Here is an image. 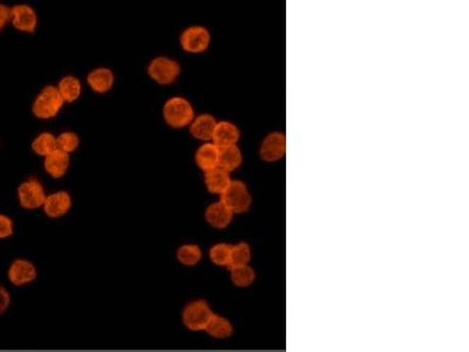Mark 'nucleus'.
Segmentation results:
<instances>
[{
	"instance_id": "nucleus-16",
	"label": "nucleus",
	"mask_w": 469,
	"mask_h": 352,
	"mask_svg": "<svg viewBox=\"0 0 469 352\" xmlns=\"http://www.w3.org/2000/svg\"><path fill=\"white\" fill-rule=\"evenodd\" d=\"M70 164V154L65 153L63 150H56L45 157L44 166L49 176H52L53 178H60L66 174Z\"/></svg>"
},
{
	"instance_id": "nucleus-22",
	"label": "nucleus",
	"mask_w": 469,
	"mask_h": 352,
	"mask_svg": "<svg viewBox=\"0 0 469 352\" xmlns=\"http://www.w3.org/2000/svg\"><path fill=\"white\" fill-rule=\"evenodd\" d=\"M32 150L39 157H47L49 154L58 150L56 146V136L52 133H40L33 141H32Z\"/></svg>"
},
{
	"instance_id": "nucleus-27",
	"label": "nucleus",
	"mask_w": 469,
	"mask_h": 352,
	"mask_svg": "<svg viewBox=\"0 0 469 352\" xmlns=\"http://www.w3.org/2000/svg\"><path fill=\"white\" fill-rule=\"evenodd\" d=\"M79 145H80V139L77 133L63 132L59 136H56L58 150H63L65 153H73L78 150Z\"/></svg>"
},
{
	"instance_id": "nucleus-25",
	"label": "nucleus",
	"mask_w": 469,
	"mask_h": 352,
	"mask_svg": "<svg viewBox=\"0 0 469 352\" xmlns=\"http://www.w3.org/2000/svg\"><path fill=\"white\" fill-rule=\"evenodd\" d=\"M230 277H231V282L235 286L238 288H248L255 282L256 272L250 265L236 267V268L230 269Z\"/></svg>"
},
{
	"instance_id": "nucleus-13",
	"label": "nucleus",
	"mask_w": 469,
	"mask_h": 352,
	"mask_svg": "<svg viewBox=\"0 0 469 352\" xmlns=\"http://www.w3.org/2000/svg\"><path fill=\"white\" fill-rule=\"evenodd\" d=\"M205 221L212 228L224 229L231 224L233 214L222 201H219L209 205L208 208L205 210Z\"/></svg>"
},
{
	"instance_id": "nucleus-3",
	"label": "nucleus",
	"mask_w": 469,
	"mask_h": 352,
	"mask_svg": "<svg viewBox=\"0 0 469 352\" xmlns=\"http://www.w3.org/2000/svg\"><path fill=\"white\" fill-rule=\"evenodd\" d=\"M231 212L235 214L247 213L252 205L251 196L247 185L240 180H233L226 192L221 195V200Z\"/></svg>"
},
{
	"instance_id": "nucleus-20",
	"label": "nucleus",
	"mask_w": 469,
	"mask_h": 352,
	"mask_svg": "<svg viewBox=\"0 0 469 352\" xmlns=\"http://www.w3.org/2000/svg\"><path fill=\"white\" fill-rule=\"evenodd\" d=\"M242 162H243V154L237 145L219 148V167L230 173L240 168Z\"/></svg>"
},
{
	"instance_id": "nucleus-11",
	"label": "nucleus",
	"mask_w": 469,
	"mask_h": 352,
	"mask_svg": "<svg viewBox=\"0 0 469 352\" xmlns=\"http://www.w3.org/2000/svg\"><path fill=\"white\" fill-rule=\"evenodd\" d=\"M71 207H72V198L70 194L65 190H59V192L46 196L42 208L47 217L58 219V217L66 215L68 210H71Z\"/></svg>"
},
{
	"instance_id": "nucleus-15",
	"label": "nucleus",
	"mask_w": 469,
	"mask_h": 352,
	"mask_svg": "<svg viewBox=\"0 0 469 352\" xmlns=\"http://www.w3.org/2000/svg\"><path fill=\"white\" fill-rule=\"evenodd\" d=\"M114 73L107 67H99L88 74L87 84L95 93H107L114 85Z\"/></svg>"
},
{
	"instance_id": "nucleus-6",
	"label": "nucleus",
	"mask_w": 469,
	"mask_h": 352,
	"mask_svg": "<svg viewBox=\"0 0 469 352\" xmlns=\"http://www.w3.org/2000/svg\"><path fill=\"white\" fill-rule=\"evenodd\" d=\"M210 42H212L210 32L203 26H198V25L185 28L180 37L182 49L191 54L205 52L208 49Z\"/></svg>"
},
{
	"instance_id": "nucleus-21",
	"label": "nucleus",
	"mask_w": 469,
	"mask_h": 352,
	"mask_svg": "<svg viewBox=\"0 0 469 352\" xmlns=\"http://www.w3.org/2000/svg\"><path fill=\"white\" fill-rule=\"evenodd\" d=\"M58 92L60 97L63 98V102H77L83 93V85L81 81L74 75H66L59 81Z\"/></svg>"
},
{
	"instance_id": "nucleus-2",
	"label": "nucleus",
	"mask_w": 469,
	"mask_h": 352,
	"mask_svg": "<svg viewBox=\"0 0 469 352\" xmlns=\"http://www.w3.org/2000/svg\"><path fill=\"white\" fill-rule=\"evenodd\" d=\"M63 98L60 97L58 88L54 86H46L35 99L32 112L38 119L49 120L56 118L60 109H63Z\"/></svg>"
},
{
	"instance_id": "nucleus-1",
	"label": "nucleus",
	"mask_w": 469,
	"mask_h": 352,
	"mask_svg": "<svg viewBox=\"0 0 469 352\" xmlns=\"http://www.w3.org/2000/svg\"><path fill=\"white\" fill-rule=\"evenodd\" d=\"M164 121L173 128H183L190 125L195 118L194 107L183 97L168 99L164 106Z\"/></svg>"
},
{
	"instance_id": "nucleus-19",
	"label": "nucleus",
	"mask_w": 469,
	"mask_h": 352,
	"mask_svg": "<svg viewBox=\"0 0 469 352\" xmlns=\"http://www.w3.org/2000/svg\"><path fill=\"white\" fill-rule=\"evenodd\" d=\"M210 337L216 339H226L231 337L233 334V323L228 318L221 315H212L208 325L205 330Z\"/></svg>"
},
{
	"instance_id": "nucleus-18",
	"label": "nucleus",
	"mask_w": 469,
	"mask_h": 352,
	"mask_svg": "<svg viewBox=\"0 0 469 352\" xmlns=\"http://www.w3.org/2000/svg\"><path fill=\"white\" fill-rule=\"evenodd\" d=\"M195 161L202 171H208L219 167V148L215 143L205 142L195 154Z\"/></svg>"
},
{
	"instance_id": "nucleus-29",
	"label": "nucleus",
	"mask_w": 469,
	"mask_h": 352,
	"mask_svg": "<svg viewBox=\"0 0 469 352\" xmlns=\"http://www.w3.org/2000/svg\"><path fill=\"white\" fill-rule=\"evenodd\" d=\"M10 304L11 295L8 293V290L0 286V316L6 312L7 309L10 307Z\"/></svg>"
},
{
	"instance_id": "nucleus-28",
	"label": "nucleus",
	"mask_w": 469,
	"mask_h": 352,
	"mask_svg": "<svg viewBox=\"0 0 469 352\" xmlns=\"http://www.w3.org/2000/svg\"><path fill=\"white\" fill-rule=\"evenodd\" d=\"M13 231V222H12L10 217L0 214V240L12 236Z\"/></svg>"
},
{
	"instance_id": "nucleus-14",
	"label": "nucleus",
	"mask_w": 469,
	"mask_h": 352,
	"mask_svg": "<svg viewBox=\"0 0 469 352\" xmlns=\"http://www.w3.org/2000/svg\"><path fill=\"white\" fill-rule=\"evenodd\" d=\"M216 119L210 114H200L195 116L194 120L189 125V131L195 139L201 140L205 142H210L212 134L215 131Z\"/></svg>"
},
{
	"instance_id": "nucleus-7",
	"label": "nucleus",
	"mask_w": 469,
	"mask_h": 352,
	"mask_svg": "<svg viewBox=\"0 0 469 352\" xmlns=\"http://www.w3.org/2000/svg\"><path fill=\"white\" fill-rule=\"evenodd\" d=\"M45 188L37 178H28L18 188V199L25 210H38L46 200Z\"/></svg>"
},
{
	"instance_id": "nucleus-24",
	"label": "nucleus",
	"mask_w": 469,
	"mask_h": 352,
	"mask_svg": "<svg viewBox=\"0 0 469 352\" xmlns=\"http://www.w3.org/2000/svg\"><path fill=\"white\" fill-rule=\"evenodd\" d=\"M251 261V248L247 242H240L231 247L229 269L249 265Z\"/></svg>"
},
{
	"instance_id": "nucleus-4",
	"label": "nucleus",
	"mask_w": 469,
	"mask_h": 352,
	"mask_svg": "<svg viewBox=\"0 0 469 352\" xmlns=\"http://www.w3.org/2000/svg\"><path fill=\"white\" fill-rule=\"evenodd\" d=\"M212 315L214 312L208 302L203 300L193 301L183 309L182 322L190 332H205Z\"/></svg>"
},
{
	"instance_id": "nucleus-26",
	"label": "nucleus",
	"mask_w": 469,
	"mask_h": 352,
	"mask_svg": "<svg viewBox=\"0 0 469 352\" xmlns=\"http://www.w3.org/2000/svg\"><path fill=\"white\" fill-rule=\"evenodd\" d=\"M231 244L217 243L212 245L209 250V257L214 265L219 267H228L229 268L230 255H231Z\"/></svg>"
},
{
	"instance_id": "nucleus-9",
	"label": "nucleus",
	"mask_w": 469,
	"mask_h": 352,
	"mask_svg": "<svg viewBox=\"0 0 469 352\" xmlns=\"http://www.w3.org/2000/svg\"><path fill=\"white\" fill-rule=\"evenodd\" d=\"M286 153V138L284 133H269L262 141L260 155L267 162H275L284 157Z\"/></svg>"
},
{
	"instance_id": "nucleus-17",
	"label": "nucleus",
	"mask_w": 469,
	"mask_h": 352,
	"mask_svg": "<svg viewBox=\"0 0 469 352\" xmlns=\"http://www.w3.org/2000/svg\"><path fill=\"white\" fill-rule=\"evenodd\" d=\"M231 181L233 180L230 178V173L224 171L223 168L216 167L214 169L205 171V183L207 186V189L212 194L222 195L223 193L226 192V188L229 187Z\"/></svg>"
},
{
	"instance_id": "nucleus-23",
	"label": "nucleus",
	"mask_w": 469,
	"mask_h": 352,
	"mask_svg": "<svg viewBox=\"0 0 469 352\" xmlns=\"http://www.w3.org/2000/svg\"><path fill=\"white\" fill-rule=\"evenodd\" d=\"M176 257L181 265L194 267L201 262L203 254L197 244H183L176 251Z\"/></svg>"
},
{
	"instance_id": "nucleus-30",
	"label": "nucleus",
	"mask_w": 469,
	"mask_h": 352,
	"mask_svg": "<svg viewBox=\"0 0 469 352\" xmlns=\"http://www.w3.org/2000/svg\"><path fill=\"white\" fill-rule=\"evenodd\" d=\"M10 21V7L0 3V31L6 26Z\"/></svg>"
},
{
	"instance_id": "nucleus-12",
	"label": "nucleus",
	"mask_w": 469,
	"mask_h": 352,
	"mask_svg": "<svg viewBox=\"0 0 469 352\" xmlns=\"http://www.w3.org/2000/svg\"><path fill=\"white\" fill-rule=\"evenodd\" d=\"M240 136V129L235 123L230 121H219L216 123L212 142L215 143L219 148L235 146L238 142Z\"/></svg>"
},
{
	"instance_id": "nucleus-10",
	"label": "nucleus",
	"mask_w": 469,
	"mask_h": 352,
	"mask_svg": "<svg viewBox=\"0 0 469 352\" xmlns=\"http://www.w3.org/2000/svg\"><path fill=\"white\" fill-rule=\"evenodd\" d=\"M37 275L38 272L35 265L25 258L14 260L7 272L10 282L16 286H28L30 283L35 282Z\"/></svg>"
},
{
	"instance_id": "nucleus-8",
	"label": "nucleus",
	"mask_w": 469,
	"mask_h": 352,
	"mask_svg": "<svg viewBox=\"0 0 469 352\" xmlns=\"http://www.w3.org/2000/svg\"><path fill=\"white\" fill-rule=\"evenodd\" d=\"M10 21L18 31L33 33L38 26V16L33 7L19 4L10 8Z\"/></svg>"
},
{
	"instance_id": "nucleus-5",
	"label": "nucleus",
	"mask_w": 469,
	"mask_h": 352,
	"mask_svg": "<svg viewBox=\"0 0 469 352\" xmlns=\"http://www.w3.org/2000/svg\"><path fill=\"white\" fill-rule=\"evenodd\" d=\"M180 73H181L180 63L168 56H157L148 65V74L157 84H173Z\"/></svg>"
}]
</instances>
